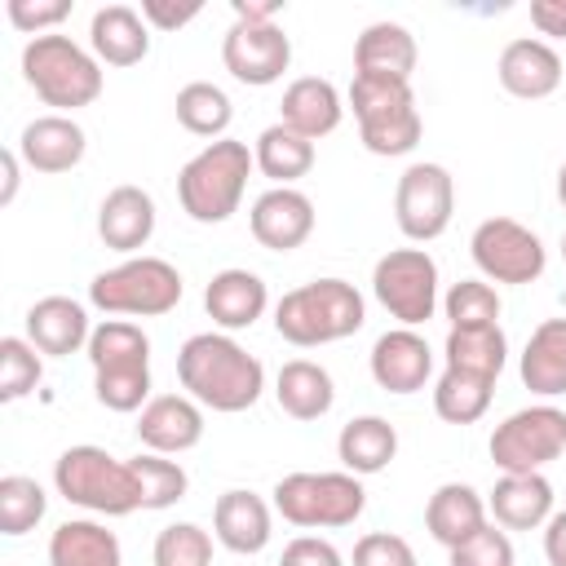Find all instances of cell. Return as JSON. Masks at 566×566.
<instances>
[{"mask_svg":"<svg viewBox=\"0 0 566 566\" xmlns=\"http://www.w3.org/2000/svg\"><path fill=\"white\" fill-rule=\"evenodd\" d=\"M53 486L66 504H80L88 513H106V517H124L133 509H142V491H137V473L128 460H115L102 447H66L53 464Z\"/></svg>","mask_w":566,"mask_h":566,"instance_id":"6","label":"cell"},{"mask_svg":"<svg viewBox=\"0 0 566 566\" xmlns=\"http://www.w3.org/2000/svg\"><path fill=\"white\" fill-rule=\"evenodd\" d=\"M557 199H562V208H566V164L557 168Z\"/></svg>","mask_w":566,"mask_h":566,"instance_id":"51","label":"cell"},{"mask_svg":"<svg viewBox=\"0 0 566 566\" xmlns=\"http://www.w3.org/2000/svg\"><path fill=\"white\" fill-rule=\"evenodd\" d=\"M256 168V155L248 150V142L234 137H217L208 142L195 159H186V168L177 172V199L181 212L199 226H221L239 212V199L248 190V172Z\"/></svg>","mask_w":566,"mask_h":566,"instance_id":"3","label":"cell"},{"mask_svg":"<svg viewBox=\"0 0 566 566\" xmlns=\"http://www.w3.org/2000/svg\"><path fill=\"white\" fill-rule=\"evenodd\" d=\"M0 164H4V190H0V203H13V195H18V150H4Z\"/></svg>","mask_w":566,"mask_h":566,"instance_id":"50","label":"cell"},{"mask_svg":"<svg viewBox=\"0 0 566 566\" xmlns=\"http://www.w3.org/2000/svg\"><path fill=\"white\" fill-rule=\"evenodd\" d=\"M150 557H155V566H208L212 562V539L195 522H172L155 535Z\"/></svg>","mask_w":566,"mask_h":566,"instance_id":"41","label":"cell"},{"mask_svg":"<svg viewBox=\"0 0 566 566\" xmlns=\"http://www.w3.org/2000/svg\"><path fill=\"white\" fill-rule=\"evenodd\" d=\"M562 261H566V234H562Z\"/></svg>","mask_w":566,"mask_h":566,"instance_id":"52","label":"cell"},{"mask_svg":"<svg viewBox=\"0 0 566 566\" xmlns=\"http://www.w3.org/2000/svg\"><path fill=\"white\" fill-rule=\"evenodd\" d=\"M424 526L429 535L451 553L455 544L473 539L486 526V500L469 486V482H442L429 504H424Z\"/></svg>","mask_w":566,"mask_h":566,"instance_id":"28","label":"cell"},{"mask_svg":"<svg viewBox=\"0 0 566 566\" xmlns=\"http://www.w3.org/2000/svg\"><path fill=\"white\" fill-rule=\"evenodd\" d=\"M186 283L172 261L164 256H128L88 283V301L102 314H133V318H159L177 310Z\"/></svg>","mask_w":566,"mask_h":566,"instance_id":"9","label":"cell"},{"mask_svg":"<svg viewBox=\"0 0 566 566\" xmlns=\"http://www.w3.org/2000/svg\"><path fill=\"white\" fill-rule=\"evenodd\" d=\"M469 252H473V265L482 270V279H491V283H535L548 265L539 234L513 217L478 221Z\"/></svg>","mask_w":566,"mask_h":566,"instance_id":"12","label":"cell"},{"mask_svg":"<svg viewBox=\"0 0 566 566\" xmlns=\"http://www.w3.org/2000/svg\"><path fill=\"white\" fill-rule=\"evenodd\" d=\"M491 394H495V380H482V376H469V371H442L438 385H433V411L447 420V424H473L486 416L491 407Z\"/></svg>","mask_w":566,"mask_h":566,"instance_id":"36","label":"cell"},{"mask_svg":"<svg viewBox=\"0 0 566 566\" xmlns=\"http://www.w3.org/2000/svg\"><path fill=\"white\" fill-rule=\"evenodd\" d=\"M486 451L500 473H539L566 451V411L553 402L522 407L495 424Z\"/></svg>","mask_w":566,"mask_h":566,"instance_id":"10","label":"cell"},{"mask_svg":"<svg viewBox=\"0 0 566 566\" xmlns=\"http://www.w3.org/2000/svg\"><path fill=\"white\" fill-rule=\"evenodd\" d=\"M128 464H133V473H137L142 509H168V504H177V500L186 495V486H190L186 469H181L177 460H168V455L146 451V455H133Z\"/></svg>","mask_w":566,"mask_h":566,"instance_id":"38","label":"cell"},{"mask_svg":"<svg viewBox=\"0 0 566 566\" xmlns=\"http://www.w3.org/2000/svg\"><path fill=\"white\" fill-rule=\"evenodd\" d=\"M252 155H256V168H261L274 186H292V181H301V177L314 168V142L301 137V133H292L287 124H270V128L256 137Z\"/></svg>","mask_w":566,"mask_h":566,"instance_id":"34","label":"cell"},{"mask_svg":"<svg viewBox=\"0 0 566 566\" xmlns=\"http://www.w3.org/2000/svg\"><path fill=\"white\" fill-rule=\"evenodd\" d=\"M504 93L522 97V102H539L548 93H557L562 75H566V62L557 57V49L548 40H535V35H522V40H509L504 53H500V66H495Z\"/></svg>","mask_w":566,"mask_h":566,"instance_id":"17","label":"cell"},{"mask_svg":"<svg viewBox=\"0 0 566 566\" xmlns=\"http://www.w3.org/2000/svg\"><path fill=\"white\" fill-rule=\"evenodd\" d=\"M416 35L402 22H371L354 40V75H376V80H407L416 71Z\"/></svg>","mask_w":566,"mask_h":566,"instance_id":"26","label":"cell"},{"mask_svg":"<svg viewBox=\"0 0 566 566\" xmlns=\"http://www.w3.org/2000/svg\"><path fill=\"white\" fill-rule=\"evenodd\" d=\"M363 318H367V305H363L358 287L345 279L301 283V287L283 292L274 305V332L296 349L345 340L363 327Z\"/></svg>","mask_w":566,"mask_h":566,"instance_id":"2","label":"cell"},{"mask_svg":"<svg viewBox=\"0 0 566 566\" xmlns=\"http://www.w3.org/2000/svg\"><path fill=\"white\" fill-rule=\"evenodd\" d=\"M142 18L159 31H177L186 27L190 18H199V0H186V4H168V0H142Z\"/></svg>","mask_w":566,"mask_h":566,"instance_id":"46","label":"cell"},{"mask_svg":"<svg viewBox=\"0 0 566 566\" xmlns=\"http://www.w3.org/2000/svg\"><path fill=\"white\" fill-rule=\"evenodd\" d=\"M451 566H513V539L486 522L473 539L451 548Z\"/></svg>","mask_w":566,"mask_h":566,"instance_id":"42","label":"cell"},{"mask_svg":"<svg viewBox=\"0 0 566 566\" xmlns=\"http://www.w3.org/2000/svg\"><path fill=\"white\" fill-rule=\"evenodd\" d=\"M336 455H340L345 473L371 478L398 455V429L385 416H354L336 438Z\"/></svg>","mask_w":566,"mask_h":566,"instance_id":"31","label":"cell"},{"mask_svg":"<svg viewBox=\"0 0 566 566\" xmlns=\"http://www.w3.org/2000/svg\"><path fill=\"white\" fill-rule=\"evenodd\" d=\"M212 535L221 548L252 557L270 544V504L256 491H226L212 504Z\"/></svg>","mask_w":566,"mask_h":566,"instance_id":"24","label":"cell"},{"mask_svg":"<svg viewBox=\"0 0 566 566\" xmlns=\"http://www.w3.org/2000/svg\"><path fill=\"white\" fill-rule=\"evenodd\" d=\"M531 27L548 40H566V0H531Z\"/></svg>","mask_w":566,"mask_h":566,"instance_id":"47","label":"cell"},{"mask_svg":"<svg viewBox=\"0 0 566 566\" xmlns=\"http://www.w3.org/2000/svg\"><path fill=\"white\" fill-rule=\"evenodd\" d=\"M88 336H93L88 314L71 296H40L27 310V340L49 358H66V354L88 349Z\"/></svg>","mask_w":566,"mask_h":566,"instance_id":"20","label":"cell"},{"mask_svg":"<svg viewBox=\"0 0 566 566\" xmlns=\"http://www.w3.org/2000/svg\"><path fill=\"white\" fill-rule=\"evenodd\" d=\"M177 380L181 389L212 411H248L265 389V367L226 332H199L177 349Z\"/></svg>","mask_w":566,"mask_h":566,"instance_id":"1","label":"cell"},{"mask_svg":"<svg viewBox=\"0 0 566 566\" xmlns=\"http://www.w3.org/2000/svg\"><path fill=\"white\" fill-rule=\"evenodd\" d=\"M22 80L35 88V97L44 106H57V115L93 106L102 97V62L88 49H80L71 35H57V31L27 40Z\"/></svg>","mask_w":566,"mask_h":566,"instance_id":"5","label":"cell"},{"mask_svg":"<svg viewBox=\"0 0 566 566\" xmlns=\"http://www.w3.org/2000/svg\"><path fill=\"white\" fill-rule=\"evenodd\" d=\"M433 371V349L416 327H394L371 345V380L385 394H416Z\"/></svg>","mask_w":566,"mask_h":566,"instance_id":"18","label":"cell"},{"mask_svg":"<svg viewBox=\"0 0 566 566\" xmlns=\"http://www.w3.org/2000/svg\"><path fill=\"white\" fill-rule=\"evenodd\" d=\"M349 111H354L358 137L371 155H407V150H416V142L424 133V119H420V106H416V93L407 80L354 75Z\"/></svg>","mask_w":566,"mask_h":566,"instance_id":"7","label":"cell"},{"mask_svg":"<svg viewBox=\"0 0 566 566\" xmlns=\"http://www.w3.org/2000/svg\"><path fill=\"white\" fill-rule=\"evenodd\" d=\"M97 234L115 252H137L155 234V199L142 186H115L97 208Z\"/></svg>","mask_w":566,"mask_h":566,"instance_id":"27","label":"cell"},{"mask_svg":"<svg viewBox=\"0 0 566 566\" xmlns=\"http://www.w3.org/2000/svg\"><path fill=\"white\" fill-rule=\"evenodd\" d=\"M283 0H234V22H274Z\"/></svg>","mask_w":566,"mask_h":566,"instance_id":"49","label":"cell"},{"mask_svg":"<svg viewBox=\"0 0 566 566\" xmlns=\"http://www.w3.org/2000/svg\"><path fill=\"white\" fill-rule=\"evenodd\" d=\"M88 49L106 66H137L150 53V27L128 4H106L88 22Z\"/></svg>","mask_w":566,"mask_h":566,"instance_id":"25","label":"cell"},{"mask_svg":"<svg viewBox=\"0 0 566 566\" xmlns=\"http://www.w3.org/2000/svg\"><path fill=\"white\" fill-rule=\"evenodd\" d=\"M442 354H447L451 371H469V376L495 380L504 371V363H509V340H504L500 323H491V327H451Z\"/></svg>","mask_w":566,"mask_h":566,"instance_id":"33","label":"cell"},{"mask_svg":"<svg viewBox=\"0 0 566 566\" xmlns=\"http://www.w3.org/2000/svg\"><path fill=\"white\" fill-rule=\"evenodd\" d=\"M265 305H270V292H265L261 274L239 270V265L212 274L208 287H203V310H208V318H212L217 327H226V332L252 327V323L265 314Z\"/></svg>","mask_w":566,"mask_h":566,"instance_id":"22","label":"cell"},{"mask_svg":"<svg viewBox=\"0 0 566 566\" xmlns=\"http://www.w3.org/2000/svg\"><path fill=\"white\" fill-rule=\"evenodd\" d=\"M455 212V181L442 164H411L394 190V221L411 243H433L447 234Z\"/></svg>","mask_w":566,"mask_h":566,"instance_id":"13","label":"cell"},{"mask_svg":"<svg viewBox=\"0 0 566 566\" xmlns=\"http://www.w3.org/2000/svg\"><path fill=\"white\" fill-rule=\"evenodd\" d=\"M93 394L106 411H142L150 402V336L128 318H102L88 336Z\"/></svg>","mask_w":566,"mask_h":566,"instance_id":"4","label":"cell"},{"mask_svg":"<svg viewBox=\"0 0 566 566\" xmlns=\"http://www.w3.org/2000/svg\"><path fill=\"white\" fill-rule=\"evenodd\" d=\"M221 62L239 84L265 88L292 66V40L279 22H234L221 40Z\"/></svg>","mask_w":566,"mask_h":566,"instance_id":"14","label":"cell"},{"mask_svg":"<svg viewBox=\"0 0 566 566\" xmlns=\"http://www.w3.org/2000/svg\"><path fill=\"white\" fill-rule=\"evenodd\" d=\"M49 566H124L115 531L88 517H71L49 535Z\"/></svg>","mask_w":566,"mask_h":566,"instance_id":"32","label":"cell"},{"mask_svg":"<svg viewBox=\"0 0 566 566\" xmlns=\"http://www.w3.org/2000/svg\"><path fill=\"white\" fill-rule=\"evenodd\" d=\"M279 566H345V557H340L336 544L323 539V535H296V539L283 544Z\"/></svg>","mask_w":566,"mask_h":566,"instance_id":"45","label":"cell"},{"mask_svg":"<svg viewBox=\"0 0 566 566\" xmlns=\"http://www.w3.org/2000/svg\"><path fill=\"white\" fill-rule=\"evenodd\" d=\"M88 150L84 128L71 115H40L18 137V159L35 172H71Z\"/></svg>","mask_w":566,"mask_h":566,"instance_id":"19","label":"cell"},{"mask_svg":"<svg viewBox=\"0 0 566 566\" xmlns=\"http://www.w3.org/2000/svg\"><path fill=\"white\" fill-rule=\"evenodd\" d=\"M137 438L155 455H181L203 438V407L190 394H155L137 416Z\"/></svg>","mask_w":566,"mask_h":566,"instance_id":"16","label":"cell"},{"mask_svg":"<svg viewBox=\"0 0 566 566\" xmlns=\"http://www.w3.org/2000/svg\"><path fill=\"white\" fill-rule=\"evenodd\" d=\"M4 9H9V22L35 40V35H49V27H57L71 13V0H9Z\"/></svg>","mask_w":566,"mask_h":566,"instance_id":"44","label":"cell"},{"mask_svg":"<svg viewBox=\"0 0 566 566\" xmlns=\"http://www.w3.org/2000/svg\"><path fill=\"white\" fill-rule=\"evenodd\" d=\"M517 371H522V385L539 398L566 394V318H544L531 332Z\"/></svg>","mask_w":566,"mask_h":566,"instance_id":"29","label":"cell"},{"mask_svg":"<svg viewBox=\"0 0 566 566\" xmlns=\"http://www.w3.org/2000/svg\"><path fill=\"white\" fill-rule=\"evenodd\" d=\"M274 398L292 420H318L332 411L336 385H332L327 367H318L314 358H292L274 376Z\"/></svg>","mask_w":566,"mask_h":566,"instance_id":"30","label":"cell"},{"mask_svg":"<svg viewBox=\"0 0 566 566\" xmlns=\"http://www.w3.org/2000/svg\"><path fill=\"white\" fill-rule=\"evenodd\" d=\"M44 376L40 349L22 336H4L0 340V402H18L27 398Z\"/></svg>","mask_w":566,"mask_h":566,"instance_id":"40","label":"cell"},{"mask_svg":"<svg viewBox=\"0 0 566 566\" xmlns=\"http://www.w3.org/2000/svg\"><path fill=\"white\" fill-rule=\"evenodd\" d=\"M486 513L504 531H535L553 517V482L544 473H504L486 495Z\"/></svg>","mask_w":566,"mask_h":566,"instance_id":"21","label":"cell"},{"mask_svg":"<svg viewBox=\"0 0 566 566\" xmlns=\"http://www.w3.org/2000/svg\"><path fill=\"white\" fill-rule=\"evenodd\" d=\"M442 310H447L451 327H491V323H500V292L486 279H460L442 296Z\"/></svg>","mask_w":566,"mask_h":566,"instance_id":"39","label":"cell"},{"mask_svg":"<svg viewBox=\"0 0 566 566\" xmlns=\"http://www.w3.org/2000/svg\"><path fill=\"white\" fill-rule=\"evenodd\" d=\"M354 566H416V548L394 531H371L354 544Z\"/></svg>","mask_w":566,"mask_h":566,"instance_id":"43","label":"cell"},{"mask_svg":"<svg viewBox=\"0 0 566 566\" xmlns=\"http://www.w3.org/2000/svg\"><path fill=\"white\" fill-rule=\"evenodd\" d=\"M279 115H283L279 124H287L292 133H301V137L318 142V137H327V133H336V128H340L345 106H340V93H336V84H332V80L301 75V80H292V84L283 88Z\"/></svg>","mask_w":566,"mask_h":566,"instance_id":"23","label":"cell"},{"mask_svg":"<svg viewBox=\"0 0 566 566\" xmlns=\"http://www.w3.org/2000/svg\"><path fill=\"white\" fill-rule=\"evenodd\" d=\"M172 111H177V124H181L186 133L212 137V142L226 137V128H230V119H234V106H230L226 88H217V84H208V80H190L186 88H177Z\"/></svg>","mask_w":566,"mask_h":566,"instance_id":"35","label":"cell"},{"mask_svg":"<svg viewBox=\"0 0 566 566\" xmlns=\"http://www.w3.org/2000/svg\"><path fill=\"white\" fill-rule=\"evenodd\" d=\"M44 509H49V495H44V486L35 478H27V473H4L0 478V531L4 535L35 531Z\"/></svg>","mask_w":566,"mask_h":566,"instance_id":"37","label":"cell"},{"mask_svg":"<svg viewBox=\"0 0 566 566\" xmlns=\"http://www.w3.org/2000/svg\"><path fill=\"white\" fill-rule=\"evenodd\" d=\"M252 239L270 252H292L314 234V203L296 186H270L248 212Z\"/></svg>","mask_w":566,"mask_h":566,"instance_id":"15","label":"cell"},{"mask_svg":"<svg viewBox=\"0 0 566 566\" xmlns=\"http://www.w3.org/2000/svg\"><path fill=\"white\" fill-rule=\"evenodd\" d=\"M371 292L402 327H420L438 310V261L424 248H394L371 270Z\"/></svg>","mask_w":566,"mask_h":566,"instance_id":"11","label":"cell"},{"mask_svg":"<svg viewBox=\"0 0 566 566\" xmlns=\"http://www.w3.org/2000/svg\"><path fill=\"white\" fill-rule=\"evenodd\" d=\"M274 513L301 531H340L367 509V491L354 473H287L274 482Z\"/></svg>","mask_w":566,"mask_h":566,"instance_id":"8","label":"cell"},{"mask_svg":"<svg viewBox=\"0 0 566 566\" xmlns=\"http://www.w3.org/2000/svg\"><path fill=\"white\" fill-rule=\"evenodd\" d=\"M544 557L548 566H566V509L544 522Z\"/></svg>","mask_w":566,"mask_h":566,"instance_id":"48","label":"cell"}]
</instances>
